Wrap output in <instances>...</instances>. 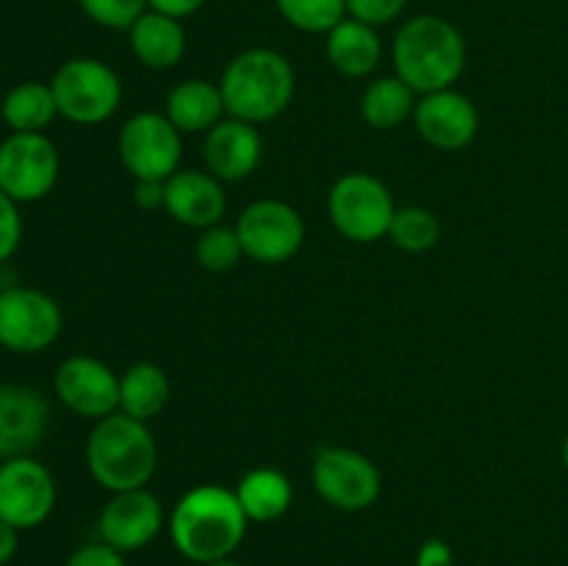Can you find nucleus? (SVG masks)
<instances>
[{"mask_svg": "<svg viewBox=\"0 0 568 566\" xmlns=\"http://www.w3.org/2000/svg\"><path fill=\"white\" fill-rule=\"evenodd\" d=\"M414 566H455V553L444 538H427L416 553Z\"/></svg>", "mask_w": 568, "mask_h": 566, "instance_id": "obj_33", "label": "nucleus"}, {"mask_svg": "<svg viewBox=\"0 0 568 566\" xmlns=\"http://www.w3.org/2000/svg\"><path fill=\"white\" fill-rule=\"evenodd\" d=\"M83 14L111 31H131L133 22L150 9L148 0H78Z\"/></svg>", "mask_w": 568, "mask_h": 566, "instance_id": "obj_29", "label": "nucleus"}, {"mask_svg": "<svg viewBox=\"0 0 568 566\" xmlns=\"http://www.w3.org/2000/svg\"><path fill=\"white\" fill-rule=\"evenodd\" d=\"M327 214L344 239L369 244L388 236L397 205L381 178L369 172H347L327 194Z\"/></svg>", "mask_w": 568, "mask_h": 566, "instance_id": "obj_5", "label": "nucleus"}, {"mask_svg": "<svg viewBox=\"0 0 568 566\" xmlns=\"http://www.w3.org/2000/svg\"><path fill=\"white\" fill-rule=\"evenodd\" d=\"M247 525L236 492L216 483L189 488L166 522L178 553L197 566L231 558L242 547Z\"/></svg>", "mask_w": 568, "mask_h": 566, "instance_id": "obj_1", "label": "nucleus"}, {"mask_svg": "<svg viewBox=\"0 0 568 566\" xmlns=\"http://www.w3.org/2000/svg\"><path fill=\"white\" fill-rule=\"evenodd\" d=\"M133 200L139 209L155 211L164 209V181H136L133 186Z\"/></svg>", "mask_w": 568, "mask_h": 566, "instance_id": "obj_34", "label": "nucleus"}, {"mask_svg": "<svg viewBox=\"0 0 568 566\" xmlns=\"http://www.w3.org/2000/svg\"><path fill=\"white\" fill-rule=\"evenodd\" d=\"M294 67L283 53L272 48H250L242 50L227 61L220 78V92L225 100L227 117L261 125L292 105Z\"/></svg>", "mask_w": 568, "mask_h": 566, "instance_id": "obj_4", "label": "nucleus"}, {"mask_svg": "<svg viewBox=\"0 0 568 566\" xmlns=\"http://www.w3.org/2000/svg\"><path fill=\"white\" fill-rule=\"evenodd\" d=\"M55 477L33 455L0 461V519L17 530H33L53 514Z\"/></svg>", "mask_w": 568, "mask_h": 566, "instance_id": "obj_12", "label": "nucleus"}, {"mask_svg": "<svg viewBox=\"0 0 568 566\" xmlns=\"http://www.w3.org/2000/svg\"><path fill=\"white\" fill-rule=\"evenodd\" d=\"M59 117L75 125H100L111 120L122 103V81L98 59H70L55 70L53 81Z\"/></svg>", "mask_w": 568, "mask_h": 566, "instance_id": "obj_6", "label": "nucleus"}, {"mask_svg": "<svg viewBox=\"0 0 568 566\" xmlns=\"http://www.w3.org/2000/svg\"><path fill=\"white\" fill-rule=\"evenodd\" d=\"M17 549H20V530H17V527H11L9 522L0 519V566L11 564L17 555Z\"/></svg>", "mask_w": 568, "mask_h": 566, "instance_id": "obj_36", "label": "nucleus"}, {"mask_svg": "<svg viewBox=\"0 0 568 566\" xmlns=\"http://www.w3.org/2000/svg\"><path fill=\"white\" fill-rule=\"evenodd\" d=\"M164 522L161 499L148 488H133V492L114 494L103 505L98 516V536L116 553H139L159 536Z\"/></svg>", "mask_w": 568, "mask_h": 566, "instance_id": "obj_14", "label": "nucleus"}, {"mask_svg": "<svg viewBox=\"0 0 568 566\" xmlns=\"http://www.w3.org/2000/svg\"><path fill=\"white\" fill-rule=\"evenodd\" d=\"M164 114L181 133H209L216 122H222V114H227L220 83L203 78L181 81L166 94Z\"/></svg>", "mask_w": 568, "mask_h": 566, "instance_id": "obj_20", "label": "nucleus"}, {"mask_svg": "<svg viewBox=\"0 0 568 566\" xmlns=\"http://www.w3.org/2000/svg\"><path fill=\"white\" fill-rule=\"evenodd\" d=\"M116 150L133 181H166L181 164V131L166 120V114L139 111L122 125Z\"/></svg>", "mask_w": 568, "mask_h": 566, "instance_id": "obj_9", "label": "nucleus"}, {"mask_svg": "<svg viewBox=\"0 0 568 566\" xmlns=\"http://www.w3.org/2000/svg\"><path fill=\"white\" fill-rule=\"evenodd\" d=\"M61 159L44 133H9L0 142V189L14 203H37L53 192Z\"/></svg>", "mask_w": 568, "mask_h": 566, "instance_id": "obj_10", "label": "nucleus"}, {"mask_svg": "<svg viewBox=\"0 0 568 566\" xmlns=\"http://www.w3.org/2000/svg\"><path fill=\"white\" fill-rule=\"evenodd\" d=\"M64 566H128L125 555L116 553L114 547L103 542L87 544V547L75 549L70 558L64 560Z\"/></svg>", "mask_w": 568, "mask_h": 566, "instance_id": "obj_32", "label": "nucleus"}, {"mask_svg": "<svg viewBox=\"0 0 568 566\" xmlns=\"http://www.w3.org/2000/svg\"><path fill=\"white\" fill-rule=\"evenodd\" d=\"M64 327L59 303L33 286H9L0 292V347L33 355L55 344Z\"/></svg>", "mask_w": 568, "mask_h": 566, "instance_id": "obj_8", "label": "nucleus"}, {"mask_svg": "<svg viewBox=\"0 0 568 566\" xmlns=\"http://www.w3.org/2000/svg\"><path fill=\"white\" fill-rule=\"evenodd\" d=\"M22 242V216H20V203L9 198V194L0 189V264L9 261L17 253Z\"/></svg>", "mask_w": 568, "mask_h": 566, "instance_id": "obj_30", "label": "nucleus"}, {"mask_svg": "<svg viewBox=\"0 0 568 566\" xmlns=\"http://www.w3.org/2000/svg\"><path fill=\"white\" fill-rule=\"evenodd\" d=\"M275 6L303 33H331L347 17V0H275Z\"/></svg>", "mask_w": 568, "mask_h": 566, "instance_id": "obj_27", "label": "nucleus"}, {"mask_svg": "<svg viewBox=\"0 0 568 566\" xmlns=\"http://www.w3.org/2000/svg\"><path fill=\"white\" fill-rule=\"evenodd\" d=\"M131 50L150 70H172L186 53V31L181 20L148 9L131 26Z\"/></svg>", "mask_w": 568, "mask_h": 566, "instance_id": "obj_21", "label": "nucleus"}, {"mask_svg": "<svg viewBox=\"0 0 568 566\" xmlns=\"http://www.w3.org/2000/svg\"><path fill=\"white\" fill-rule=\"evenodd\" d=\"M170 377L159 364L139 361L120 375V411L139 422H150L170 403Z\"/></svg>", "mask_w": 568, "mask_h": 566, "instance_id": "obj_23", "label": "nucleus"}, {"mask_svg": "<svg viewBox=\"0 0 568 566\" xmlns=\"http://www.w3.org/2000/svg\"><path fill=\"white\" fill-rule=\"evenodd\" d=\"M0 117L11 133H44V128L59 117L53 89L42 81H22L6 92Z\"/></svg>", "mask_w": 568, "mask_h": 566, "instance_id": "obj_24", "label": "nucleus"}, {"mask_svg": "<svg viewBox=\"0 0 568 566\" xmlns=\"http://www.w3.org/2000/svg\"><path fill=\"white\" fill-rule=\"evenodd\" d=\"M225 209V189L220 178L211 175L209 170H178L164 181V211L181 225L205 231L211 225H220Z\"/></svg>", "mask_w": 568, "mask_h": 566, "instance_id": "obj_17", "label": "nucleus"}, {"mask_svg": "<svg viewBox=\"0 0 568 566\" xmlns=\"http://www.w3.org/2000/svg\"><path fill=\"white\" fill-rule=\"evenodd\" d=\"M388 239L405 253H427L442 239V222L436 220L433 211L422 209V205H405L394 214Z\"/></svg>", "mask_w": 568, "mask_h": 566, "instance_id": "obj_26", "label": "nucleus"}, {"mask_svg": "<svg viewBox=\"0 0 568 566\" xmlns=\"http://www.w3.org/2000/svg\"><path fill=\"white\" fill-rule=\"evenodd\" d=\"M408 0H347V17L366 22L372 28L388 26L403 14Z\"/></svg>", "mask_w": 568, "mask_h": 566, "instance_id": "obj_31", "label": "nucleus"}, {"mask_svg": "<svg viewBox=\"0 0 568 566\" xmlns=\"http://www.w3.org/2000/svg\"><path fill=\"white\" fill-rule=\"evenodd\" d=\"M264 155V139H261L258 125L227 117L216 122L203 142L205 166L220 181H242L253 175L255 166L261 164Z\"/></svg>", "mask_w": 568, "mask_h": 566, "instance_id": "obj_18", "label": "nucleus"}, {"mask_svg": "<svg viewBox=\"0 0 568 566\" xmlns=\"http://www.w3.org/2000/svg\"><path fill=\"white\" fill-rule=\"evenodd\" d=\"M236 497L250 522H277L292 508L294 486L286 472L258 466L236 483Z\"/></svg>", "mask_w": 568, "mask_h": 566, "instance_id": "obj_22", "label": "nucleus"}, {"mask_svg": "<svg viewBox=\"0 0 568 566\" xmlns=\"http://www.w3.org/2000/svg\"><path fill=\"white\" fill-rule=\"evenodd\" d=\"M203 3L205 0H148L150 9L161 11L166 17H175V20L194 14L197 9H203Z\"/></svg>", "mask_w": 568, "mask_h": 566, "instance_id": "obj_35", "label": "nucleus"}, {"mask_svg": "<svg viewBox=\"0 0 568 566\" xmlns=\"http://www.w3.org/2000/svg\"><path fill=\"white\" fill-rule=\"evenodd\" d=\"M244 247L239 239L236 228L227 225H211L200 231L197 244H194V259L203 270L209 272H227L242 261Z\"/></svg>", "mask_w": 568, "mask_h": 566, "instance_id": "obj_28", "label": "nucleus"}, {"mask_svg": "<svg viewBox=\"0 0 568 566\" xmlns=\"http://www.w3.org/2000/svg\"><path fill=\"white\" fill-rule=\"evenodd\" d=\"M392 61L416 94L453 89L466 70L464 33L438 14L410 17L394 37Z\"/></svg>", "mask_w": 568, "mask_h": 566, "instance_id": "obj_2", "label": "nucleus"}, {"mask_svg": "<svg viewBox=\"0 0 568 566\" xmlns=\"http://www.w3.org/2000/svg\"><path fill=\"white\" fill-rule=\"evenodd\" d=\"M205 566H244V564H239V560L225 558V560H216V564H205Z\"/></svg>", "mask_w": 568, "mask_h": 566, "instance_id": "obj_38", "label": "nucleus"}, {"mask_svg": "<svg viewBox=\"0 0 568 566\" xmlns=\"http://www.w3.org/2000/svg\"><path fill=\"white\" fill-rule=\"evenodd\" d=\"M244 255L258 264H286L300 253L305 242V222L294 205L283 200H255L242 211L236 222Z\"/></svg>", "mask_w": 568, "mask_h": 566, "instance_id": "obj_11", "label": "nucleus"}, {"mask_svg": "<svg viewBox=\"0 0 568 566\" xmlns=\"http://www.w3.org/2000/svg\"><path fill=\"white\" fill-rule=\"evenodd\" d=\"M50 427L48 400L31 386L0 383V461L31 455Z\"/></svg>", "mask_w": 568, "mask_h": 566, "instance_id": "obj_16", "label": "nucleus"}, {"mask_svg": "<svg viewBox=\"0 0 568 566\" xmlns=\"http://www.w3.org/2000/svg\"><path fill=\"white\" fill-rule=\"evenodd\" d=\"M560 461H564V469L568 472V436H566V442H564V449H560Z\"/></svg>", "mask_w": 568, "mask_h": 566, "instance_id": "obj_37", "label": "nucleus"}, {"mask_svg": "<svg viewBox=\"0 0 568 566\" xmlns=\"http://www.w3.org/2000/svg\"><path fill=\"white\" fill-rule=\"evenodd\" d=\"M414 125L427 144L438 150H464L480 131V114L466 94L455 89L422 94L416 100Z\"/></svg>", "mask_w": 568, "mask_h": 566, "instance_id": "obj_15", "label": "nucleus"}, {"mask_svg": "<svg viewBox=\"0 0 568 566\" xmlns=\"http://www.w3.org/2000/svg\"><path fill=\"white\" fill-rule=\"evenodd\" d=\"M55 397L78 416L103 420L120 411V375L94 355H70L53 377Z\"/></svg>", "mask_w": 568, "mask_h": 566, "instance_id": "obj_13", "label": "nucleus"}, {"mask_svg": "<svg viewBox=\"0 0 568 566\" xmlns=\"http://www.w3.org/2000/svg\"><path fill=\"white\" fill-rule=\"evenodd\" d=\"M311 481H314L316 494L331 508L347 511V514L372 508L383 492V477L375 461L349 447L316 449Z\"/></svg>", "mask_w": 568, "mask_h": 566, "instance_id": "obj_7", "label": "nucleus"}, {"mask_svg": "<svg viewBox=\"0 0 568 566\" xmlns=\"http://www.w3.org/2000/svg\"><path fill=\"white\" fill-rule=\"evenodd\" d=\"M325 37L327 61L344 78H366L381 64L383 44L381 37H377V28L353 20V17H344Z\"/></svg>", "mask_w": 568, "mask_h": 566, "instance_id": "obj_19", "label": "nucleus"}, {"mask_svg": "<svg viewBox=\"0 0 568 566\" xmlns=\"http://www.w3.org/2000/svg\"><path fill=\"white\" fill-rule=\"evenodd\" d=\"M416 111V92L397 75L372 81L361 94V117L377 131L403 125Z\"/></svg>", "mask_w": 568, "mask_h": 566, "instance_id": "obj_25", "label": "nucleus"}, {"mask_svg": "<svg viewBox=\"0 0 568 566\" xmlns=\"http://www.w3.org/2000/svg\"><path fill=\"white\" fill-rule=\"evenodd\" d=\"M87 466L94 483L111 494L148 488L159 466V444L148 422L114 411L98 420L89 433Z\"/></svg>", "mask_w": 568, "mask_h": 566, "instance_id": "obj_3", "label": "nucleus"}]
</instances>
